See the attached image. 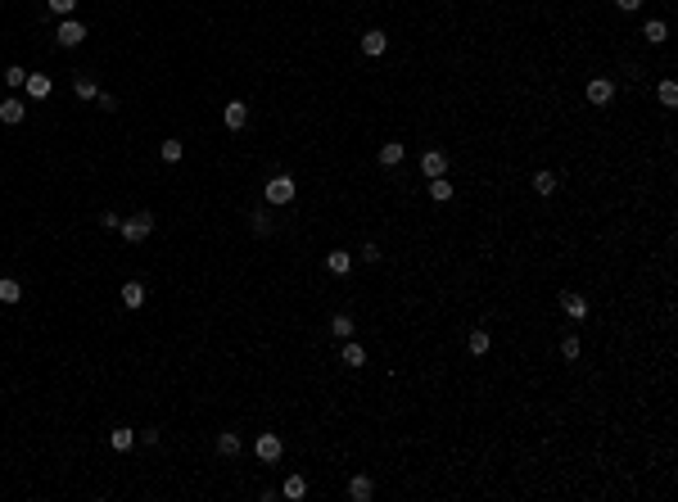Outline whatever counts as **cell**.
<instances>
[{"label": "cell", "mask_w": 678, "mask_h": 502, "mask_svg": "<svg viewBox=\"0 0 678 502\" xmlns=\"http://www.w3.org/2000/svg\"><path fill=\"white\" fill-rule=\"evenodd\" d=\"M656 104H660V109H678V82H674V77H665L660 87H656Z\"/></svg>", "instance_id": "cell-27"}, {"label": "cell", "mask_w": 678, "mask_h": 502, "mask_svg": "<svg viewBox=\"0 0 678 502\" xmlns=\"http://www.w3.org/2000/svg\"><path fill=\"white\" fill-rule=\"evenodd\" d=\"M466 353H471V358H488V353H493V335H488L484 326H471V330H466Z\"/></svg>", "instance_id": "cell-9"}, {"label": "cell", "mask_w": 678, "mask_h": 502, "mask_svg": "<svg viewBox=\"0 0 678 502\" xmlns=\"http://www.w3.org/2000/svg\"><path fill=\"white\" fill-rule=\"evenodd\" d=\"M280 452H285V439H280V435H258L253 439V457L267 462V466H271V462H280Z\"/></svg>", "instance_id": "cell-5"}, {"label": "cell", "mask_w": 678, "mask_h": 502, "mask_svg": "<svg viewBox=\"0 0 678 502\" xmlns=\"http://www.w3.org/2000/svg\"><path fill=\"white\" fill-rule=\"evenodd\" d=\"M240 448H244L240 430H222L217 435V457H240Z\"/></svg>", "instance_id": "cell-22"}, {"label": "cell", "mask_w": 678, "mask_h": 502, "mask_svg": "<svg viewBox=\"0 0 678 502\" xmlns=\"http://www.w3.org/2000/svg\"><path fill=\"white\" fill-rule=\"evenodd\" d=\"M643 36H647V45H665V41H669V23H665V18H647Z\"/></svg>", "instance_id": "cell-25"}, {"label": "cell", "mask_w": 678, "mask_h": 502, "mask_svg": "<svg viewBox=\"0 0 678 502\" xmlns=\"http://www.w3.org/2000/svg\"><path fill=\"white\" fill-rule=\"evenodd\" d=\"M45 9H50V14H64V18H72L77 0H45Z\"/></svg>", "instance_id": "cell-31"}, {"label": "cell", "mask_w": 678, "mask_h": 502, "mask_svg": "<svg viewBox=\"0 0 678 502\" xmlns=\"http://www.w3.org/2000/svg\"><path fill=\"white\" fill-rule=\"evenodd\" d=\"M326 272L344 280V276L353 272V253H349V249H330V253H326Z\"/></svg>", "instance_id": "cell-16"}, {"label": "cell", "mask_w": 678, "mask_h": 502, "mask_svg": "<svg viewBox=\"0 0 678 502\" xmlns=\"http://www.w3.org/2000/svg\"><path fill=\"white\" fill-rule=\"evenodd\" d=\"M425 195H430V204H452L457 186H452L448 177H430V181H425Z\"/></svg>", "instance_id": "cell-13"}, {"label": "cell", "mask_w": 678, "mask_h": 502, "mask_svg": "<svg viewBox=\"0 0 678 502\" xmlns=\"http://www.w3.org/2000/svg\"><path fill=\"white\" fill-rule=\"evenodd\" d=\"M23 299V285L14 276H0V303H18Z\"/></svg>", "instance_id": "cell-29"}, {"label": "cell", "mask_w": 678, "mask_h": 502, "mask_svg": "<svg viewBox=\"0 0 678 502\" xmlns=\"http://www.w3.org/2000/svg\"><path fill=\"white\" fill-rule=\"evenodd\" d=\"M118 295H122V308H131V312L145 308V280H122Z\"/></svg>", "instance_id": "cell-17"}, {"label": "cell", "mask_w": 678, "mask_h": 502, "mask_svg": "<svg viewBox=\"0 0 678 502\" xmlns=\"http://www.w3.org/2000/svg\"><path fill=\"white\" fill-rule=\"evenodd\" d=\"M376 158H380V168H403V158H407V145H403V141H385Z\"/></svg>", "instance_id": "cell-18"}, {"label": "cell", "mask_w": 678, "mask_h": 502, "mask_svg": "<svg viewBox=\"0 0 678 502\" xmlns=\"http://www.w3.org/2000/svg\"><path fill=\"white\" fill-rule=\"evenodd\" d=\"M561 358H565V362H579V358H584V339H579L574 330H565V335H561Z\"/></svg>", "instance_id": "cell-26"}, {"label": "cell", "mask_w": 678, "mask_h": 502, "mask_svg": "<svg viewBox=\"0 0 678 502\" xmlns=\"http://www.w3.org/2000/svg\"><path fill=\"white\" fill-rule=\"evenodd\" d=\"M349 498H353V502H371V498H376V480H371L366 471H357L353 480H349Z\"/></svg>", "instance_id": "cell-15"}, {"label": "cell", "mask_w": 678, "mask_h": 502, "mask_svg": "<svg viewBox=\"0 0 678 502\" xmlns=\"http://www.w3.org/2000/svg\"><path fill=\"white\" fill-rule=\"evenodd\" d=\"M249 227H253V236H267V231H271V217L263 213V208H258V213L249 217Z\"/></svg>", "instance_id": "cell-32"}, {"label": "cell", "mask_w": 678, "mask_h": 502, "mask_svg": "<svg viewBox=\"0 0 678 502\" xmlns=\"http://www.w3.org/2000/svg\"><path fill=\"white\" fill-rule=\"evenodd\" d=\"M385 50H389V32L366 28V32H362V55H366V59H380Z\"/></svg>", "instance_id": "cell-11"}, {"label": "cell", "mask_w": 678, "mask_h": 502, "mask_svg": "<svg viewBox=\"0 0 678 502\" xmlns=\"http://www.w3.org/2000/svg\"><path fill=\"white\" fill-rule=\"evenodd\" d=\"M109 448H114V452H131V448H136V430L114 425V430H109Z\"/></svg>", "instance_id": "cell-24"}, {"label": "cell", "mask_w": 678, "mask_h": 502, "mask_svg": "<svg viewBox=\"0 0 678 502\" xmlns=\"http://www.w3.org/2000/svg\"><path fill=\"white\" fill-rule=\"evenodd\" d=\"M330 335H335V339H353L357 335V317L353 312H335V317H330Z\"/></svg>", "instance_id": "cell-19"}, {"label": "cell", "mask_w": 678, "mask_h": 502, "mask_svg": "<svg viewBox=\"0 0 678 502\" xmlns=\"http://www.w3.org/2000/svg\"><path fill=\"white\" fill-rule=\"evenodd\" d=\"M95 104H100L104 114H114V109H118V95H109V91H100V95H95Z\"/></svg>", "instance_id": "cell-34"}, {"label": "cell", "mask_w": 678, "mask_h": 502, "mask_svg": "<svg viewBox=\"0 0 678 502\" xmlns=\"http://www.w3.org/2000/svg\"><path fill=\"white\" fill-rule=\"evenodd\" d=\"M380 258H385V253H380V244L366 240V244H362V263H380Z\"/></svg>", "instance_id": "cell-33"}, {"label": "cell", "mask_w": 678, "mask_h": 502, "mask_svg": "<svg viewBox=\"0 0 678 502\" xmlns=\"http://www.w3.org/2000/svg\"><path fill=\"white\" fill-rule=\"evenodd\" d=\"M339 362H344V366H353V371H357V366H366V349L357 344V339H344V349H339Z\"/></svg>", "instance_id": "cell-23"}, {"label": "cell", "mask_w": 678, "mask_h": 502, "mask_svg": "<svg viewBox=\"0 0 678 502\" xmlns=\"http://www.w3.org/2000/svg\"><path fill=\"white\" fill-rule=\"evenodd\" d=\"M158 439H163V435H158V430H154V425H150V430H145V435H136V444H145V448H154V444H158Z\"/></svg>", "instance_id": "cell-35"}, {"label": "cell", "mask_w": 678, "mask_h": 502, "mask_svg": "<svg viewBox=\"0 0 678 502\" xmlns=\"http://www.w3.org/2000/svg\"><path fill=\"white\" fill-rule=\"evenodd\" d=\"M72 95H77V100H86V104H95L100 87H95V77H91V72H77V77H72Z\"/></svg>", "instance_id": "cell-21"}, {"label": "cell", "mask_w": 678, "mask_h": 502, "mask_svg": "<svg viewBox=\"0 0 678 502\" xmlns=\"http://www.w3.org/2000/svg\"><path fill=\"white\" fill-rule=\"evenodd\" d=\"M55 41L64 45V50H77V45L86 41V23H77V18H64V23H59V32H55Z\"/></svg>", "instance_id": "cell-7"}, {"label": "cell", "mask_w": 678, "mask_h": 502, "mask_svg": "<svg viewBox=\"0 0 678 502\" xmlns=\"http://www.w3.org/2000/svg\"><path fill=\"white\" fill-rule=\"evenodd\" d=\"M584 100L593 104V109H606V104H615V82L611 77H593L584 87Z\"/></svg>", "instance_id": "cell-4"}, {"label": "cell", "mask_w": 678, "mask_h": 502, "mask_svg": "<svg viewBox=\"0 0 678 502\" xmlns=\"http://www.w3.org/2000/svg\"><path fill=\"white\" fill-rule=\"evenodd\" d=\"M421 177H448V150H439V145H430L421 154Z\"/></svg>", "instance_id": "cell-6"}, {"label": "cell", "mask_w": 678, "mask_h": 502, "mask_svg": "<svg viewBox=\"0 0 678 502\" xmlns=\"http://www.w3.org/2000/svg\"><path fill=\"white\" fill-rule=\"evenodd\" d=\"M0 77H5V87H23V82H28V68H18V64H9L5 72H0Z\"/></svg>", "instance_id": "cell-30"}, {"label": "cell", "mask_w": 678, "mask_h": 502, "mask_svg": "<svg viewBox=\"0 0 678 502\" xmlns=\"http://www.w3.org/2000/svg\"><path fill=\"white\" fill-rule=\"evenodd\" d=\"M118 231H122V240H127V244H141V240H145V236H150V231H154V213H136V217H122V227H118Z\"/></svg>", "instance_id": "cell-3"}, {"label": "cell", "mask_w": 678, "mask_h": 502, "mask_svg": "<svg viewBox=\"0 0 678 502\" xmlns=\"http://www.w3.org/2000/svg\"><path fill=\"white\" fill-rule=\"evenodd\" d=\"M222 122H226L231 131H244V127H249V104H244V100H226V109H222Z\"/></svg>", "instance_id": "cell-10"}, {"label": "cell", "mask_w": 678, "mask_h": 502, "mask_svg": "<svg viewBox=\"0 0 678 502\" xmlns=\"http://www.w3.org/2000/svg\"><path fill=\"white\" fill-rule=\"evenodd\" d=\"M100 227H104V231H118L122 217H118V213H100Z\"/></svg>", "instance_id": "cell-36"}, {"label": "cell", "mask_w": 678, "mask_h": 502, "mask_svg": "<svg viewBox=\"0 0 678 502\" xmlns=\"http://www.w3.org/2000/svg\"><path fill=\"white\" fill-rule=\"evenodd\" d=\"M181 154H186V145H181L177 136H172V141H163V145H158V158H163V163H181Z\"/></svg>", "instance_id": "cell-28"}, {"label": "cell", "mask_w": 678, "mask_h": 502, "mask_svg": "<svg viewBox=\"0 0 678 502\" xmlns=\"http://www.w3.org/2000/svg\"><path fill=\"white\" fill-rule=\"evenodd\" d=\"M294 195H299V181H294L290 173H276V177H267V186H263V200H267L271 208H285V204H294Z\"/></svg>", "instance_id": "cell-1"}, {"label": "cell", "mask_w": 678, "mask_h": 502, "mask_svg": "<svg viewBox=\"0 0 678 502\" xmlns=\"http://www.w3.org/2000/svg\"><path fill=\"white\" fill-rule=\"evenodd\" d=\"M557 308L570 317V322H588V312H593V303H588L584 290H557Z\"/></svg>", "instance_id": "cell-2"}, {"label": "cell", "mask_w": 678, "mask_h": 502, "mask_svg": "<svg viewBox=\"0 0 678 502\" xmlns=\"http://www.w3.org/2000/svg\"><path fill=\"white\" fill-rule=\"evenodd\" d=\"M280 498H290V502H303V498H307V480H303L299 471L285 475V484H280Z\"/></svg>", "instance_id": "cell-20"}, {"label": "cell", "mask_w": 678, "mask_h": 502, "mask_svg": "<svg viewBox=\"0 0 678 502\" xmlns=\"http://www.w3.org/2000/svg\"><path fill=\"white\" fill-rule=\"evenodd\" d=\"M557 186H561V177L552 173V168H538V173L529 177V190H534L538 200H552V195H557Z\"/></svg>", "instance_id": "cell-8"}, {"label": "cell", "mask_w": 678, "mask_h": 502, "mask_svg": "<svg viewBox=\"0 0 678 502\" xmlns=\"http://www.w3.org/2000/svg\"><path fill=\"white\" fill-rule=\"evenodd\" d=\"M23 118H28V104H23L18 95H5V100H0V122H5V127H18Z\"/></svg>", "instance_id": "cell-12"}, {"label": "cell", "mask_w": 678, "mask_h": 502, "mask_svg": "<svg viewBox=\"0 0 678 502\" xmlns=\"http://www.w3.org/2000/svg\"><path fill=\"white\" fill-rule=\"evenodd\" d=\"M638 5H643V0H615V9H620V14H633Z\"/></svg>", "instance_id": "cell-37"}, {"label": "cell", "mask_w": 678, "mask_h": 502, "mask_svg": "<svg viewBox=\"0 0 678 502\" xmlns=\"http://www.w3.org/2000/svg\"><path fill=\"white\" fill-rule=\"evenodd\" d=\"M23 91H28L32 100H50V91H55L50 72H28V82H23Z\"/></svg>", "instance_id": "cell-14"}]
</instances>
